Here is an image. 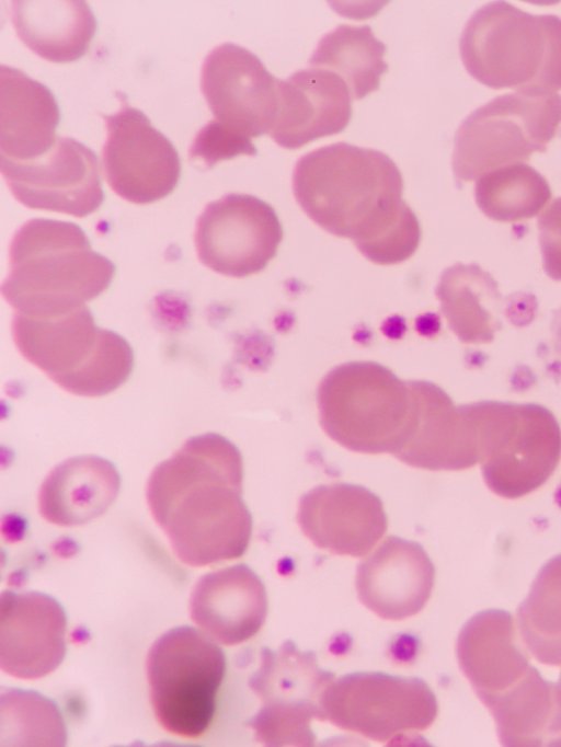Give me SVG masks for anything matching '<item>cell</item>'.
Segmentation results:
<instances>
[{"label":"cell","mask_w":561,"mask_h":747,"mask_svg":"<svg viewBox=\"0 0 561 747\" xmlns=\"http://www.w3.org/2000/svg\"><path fill=\"white\" fill-rule=\"evenodd\" d=\"M293 191L310 219L351 239L374 263H402L420 245L421 226L402 198L401 172L381 151L346 142L318 148L297 161Z\"/></svg>","instance_id":"6da1fadb"},{"label":"cell","mask_w":561,"mask_h":747,"mask_svg":"<svg viewBox=\"0 0 561 747\" xmlns=\"http://www.w3.org/2000/svg\"><path fill=\"white\" fill-rule=\"evenodd\" d=\"M242 487L241 452L226 437L207 433L187 439L152 470L146 497L176 558L201 567L247 552L252 516Z\"/></svg>","instance_id":"7a4b0ae2"},{"label":"cell","mask_w":561,"mask_h":747,"mask_svg":"<svg viewBox=\"0 0 561 747\" xmlns=\"http://www.w3.org/2000/svg\"><path fill=\"white\" fill-rule=\"evenodd\" d=\"M114 273L115 265L76 223L31 219L11 240L1 292L15 313L59 314L99 297Z\"/></svg>","instance_id":"3957f363"},{"label":"cell","mask_w":561,"mask_h":747,"mask_svg":"<svg viewBox=\"0 0 561 747\" xmlns=\"http://www.w3.org/2000/svg\"><path fill=\"white\" fill-rule=\"evenodd\" d=\"M467 71L491 89L561 90V18L503 2L480 8L459 42Z\"/></svg>","instance_id":"277c9868"},{"label":"cell","mask_w":561,"mask_h":747,"mask_svg":"<svg viewBox=\"0 0 561 747\" xmlns=\"http://www.w3.org/2000/svg\"><path fill=\"white\" fill-rule=\"evenodd\" d=\"M11 329L21 355L72 394H108L133 371L129 343L99 327L87 307L48 315L14 313Z\"/></svg>","instance_id":"5b68a950"},{"label":"cell","mask_w":561,"mask_h":747,"mask_svg":"<svg viewBox=\"0 0 561 747\" xmlns=\"http://www.w3.org/2000/svg\"><path fill=\"white\" fill-rule=\"evenodd\" d=\"M461 409L492 492L518 498L548 481L561 459V428L548 409L497 401Z\"/></svg>","instance_id":"8992f818"},{"label":"cell","mask_w":561,"mask_h":747,"mask_svg":"<svg viewBox=\"0 0 561 747\" xmlns=\"http://www.w3.org/2000/svg\"><path fill=\"white\" fill-rule=\"evenodd\" d=\"M320 423L343 447L360 453H394L411 415L409 381L373 361L334 367L318 389Z\"/></svg>","instance_id":"52a82bcc"},{"label":"cell","mask_w":561,"mask_h":747,"mask_svg":"<svg viewBox=\"0 0 561 747\" xmlns=\"http://www.w3.org/2000/svg\"><path fill=\"white\" fill-rule=\"evenodd\" d=\"M561 124L557 92L515 91L472 112L455 137L453 171L458 184L546 151Z\"/></svg>","instance_id":"ba28073f"},{"label":"cell","mask_w":561,"mask_h":747,"mask_svg":"<svg viewBox=\"0 0 561 747\" xmlns=\"http://www.w3.org/2000/svg\"><path fill=\"white\" fill-rule=\"evenodd\" d=\"M225 652L203 631L172 629L147 657L150 701L160 725L171 734L197 738L213 722L226 675Z\"/></svg>","instance_id":"9c48e42d"},{"label":"cell","mask_w":561,"mask_h":747,"mask_svg":"<svg viewBox=\"0 0 561 747\" xmlns=\"http://www.w3.org/2000/svg\"><path fill=\"white\" fill-rule=\"evenodd\" d=\"M322 710L324 721L344 731L392 744L427 729L438 704L420 678L354 673L329 685Z\"/></svg>","instance_id":"30bf717a"},{"label":"cell","mask_w":561,"mask_h":747,"mask_svg":"<svg viewBox=\"0 0 561 747\" xmlns=\"http://www.w3.org/2000/svg\"><path fill=\"white\" fill-rule=\"evenodd\" d=\"M261 654V665L249 681L263 700L249 722L256 740L265 746L314 745L310 723L324 721L322 699L335 675L321 669L312 652L299 651L291 641Z\"/></svg>","instance_id":"8fae6325"},{"label":"cell","mask_w":561,"mask_h":747,"mask_svg":"<svg viewBox=\"0 0 561 747\" xmlns=\"http://www.w3.org/2000/svg\"><path fill=\"white\" fill-rule=\"evenodd\" d=\"M121 110L106 115L102 149L110 187L134 204H151L171 194L181 176V160L172 142L140 111L117 93Z\"/></svg>","instance_id":"7c38bea8"},{"label":"cell","mask_w":561,"mask_h":747,"mask_svg":"<svg viewBox=\"0 0 561 747\" xmlns=\"http://www.w3.org/2000/svg\"><path fill=\"white\" fill-rule=\"evenodd\" d=\"M282 239L275 209L247 194H227L209 203L197 219L194 235L199 261L216 273L237 278L263 271Z\"/></svg>","instance_id":"4fadbf2b"},{"label":"cell","mask_w":561,"mask_h":747,"mask_svg":"<svg viewBox=\"0 0 561 747\" xmlns=\"http://www.w3.org/2000/svg\"><path fill=\"white\" fill-rule=\"evenodd\" d=\"M0 166L13 196L31 209L82 218L104 200L94 151L71 137L57 136L47 151L30 160L0 158Z\"/></svg>","instance_id":"5bb4252c"},{"label":"cell","mask_w":561,"mask_h":747,"mask_svg":"<svg viewBox=\"0 0 561 747\" xmlns=\"http://www.w3.org/2000/svg\"><path fill=\"white\" fill-rule=\"evenodd\" d=\"M279 79L244 47L226 43L205 58L201 89L214 119L249 138L270 134Z\"/></svg>","instance_id":"9a60e30c"},{"label":"cell","mask_w":561,"mask_h":747,"mask_svg":"<svg viewBox=\"0 0 561 747\" xmlns=\"http://www.w3.org/2000/svg\"><path fill=\"white\" fill-rule=\"evenodd\" d=\"M67 618L53 597L5 590L0 598V667L15 678L39 679L66 655Z\"/></svg>","instance_id":"2e32d148"},{"label":"cell","mask_w":561,"mask_h":747,"mask_svg":"<svg viewBox=\"0 0 561 747\" xmlns=\"http://www.w3.org/2000/svg\"><path fill=\"white\" fill-rule=\"evenodd\" d=\"M298 524L318 547L337 555H367L387 531L379 496L346 483L320 485L306 493L298 506Z\"/></svg>","instance_id":"e0dca14e"},{"label":"cell","mask_w":561,"mask_h":747,"mask_svg":"<svg viewBox=\"0 0 561 747\" xmlns=\"http://www.w3.org/2000/svg\"><path fill=\"white\" fill-rule=\"evenodd\" d=\"M410 382L412 410L403 440L393 453L402 462L432 471H459L478 463L461 405L438 386Z\"/></svg>","instance_id":"ac0fdd59"},{"label":"cell","mask_w":561,"mask_h":747,"mask_svg":"<svg viewBox=\"0 0 561 747\" xmlns=\"http://www.w3.org/2000/svg\"><path fill=\"white\" fill-rule=\"evenodd\" d=\"M352 95L337 74L317 68L299 70L279 81L272 139L296 150L319 138L342 133L352 118Z\"/></svg>","instance_id":"d6986e66"},{"label":"cell","mask_w":561,"mask_h":747,"mask_svg":"<svg viewBox=\"0 0 561 747\" xmlns=\"http://www.w3.org/2000/svg\"><path fill=\"white\" fill-rule=\"evenodd\" d=\"M434 579V565L422 545L389 537L359 564L356 590L380 618L403 620L423 609Z\"/></svg>","instance_id":"ffe728a7"},{"label":"cell","mask_w":561,"mask_h":747,"mask_svg":"<svg viewBox=\"0 0 561 747\" xmlns=\"http://www.w3.org/2000/svg\"><path fill=\"white\" fill-rule=\"evenodd\" d=\"M193 621L213 640L237 645L253 637L267 614L266 589L245 564L203 576L190 600Z\"/></svg>","instance_id":"44dd1931"},{"label":"cell","mask_w":561,"mask_h":747,"mask_svg":"<svg viewBox=\"0 0 561 747\" xmlns=\"http://www.w3.org/2000/svg\"><path fill=\"white\" fill-rule=\"evenodd\" d=\"M456 651L462 673L483 703L512 689L533 667L517 642L514 620L504 610L474 614L461 629Z\"/></svg>","instance_id":"7402d4cb"},{"label":"cell","mask_w":561,"mask_h":747,"mask_svg":"<svg viewBox=\"0 0 561 747\" xmlns=\"http://www.w3.org/2000/svg\"><path fill=\"white\" fill-rule=\"evenodd\" d=\"M121 490L116 467L99 456H77L56 466L44 480L38 509L50 524L72 527L102 516Z\"/></svg>","instance_id":"603a6c76"},{"label":"cell","mask_w":561,"mask_h":747,"mask_svg":"<svg viewBox=\"0 0 561 747\" xmlns=\"http://www.w3.org/2000/svg\"><path fill=\"white\" fill-rule=\"evenodd\" d=\"M0 158L23 161L47 151L60 120L51 91L11 66L0 67Z\"/></svg>","instance_id":"cb8c5ba5"},{"label":"cell","mask_w":561,"mask_h":747,"mask_svg":"<svg viewBox=\"0 0 561 747\" xmlns=\"http://www.w3.org/2000/svg\"><path fill=\"white\" fill-rule=\"evenodd\" d=\"M11 20L20 39L53 62H72L83 57L96 30L91 8L77 0L12 1Z\"/></svg>","instance_id":"d4e9b609"},{"label":"cell","mask_w":561,"mask_h":747,"mask_svg":"<svg viewBox=\"0 0 561 747\" xmlns=\"http://www.w3.org/2000/svg\"><path fill=\"white\" fill-rule=\"evenodd\" d=\"M505 746H542L561 740V706L556 685L531 667L523 680L483 703Z\"/></svg>","instance_id":"484cf974"},{"label":"cell","mask_w":561,"mask_h":747,"mask_svg":"<svg viewBox=\"0 0 561 747\" xmlns=\"http://www.w3.org/2000/svg\"><path fill=\"white\" fill-rule=\"evenodd\" d=\"M435 292L449 327L461 342L486 343L494 338L501 327L494 314L500 310L486 304L502 303V299L496 283L477 264H457L446 269Z\"/></svg>","instance_id":"4316f807"},{"label":"cell","mask_w":561,"mask_h":747,"mask_svg":"<svg viewBox=\"0 0 561 747\" xmlns=\"http://www.w3.org/2000/svg\"><path fill=\"white\" fill-rule=\"evenodd\" d=\"M386 50L370 26L340 25L320 39L309 65L337 74L352 99L362 100L379 89L380 78L388 70Z\"/></svg>","instance_id":"83f0119b"},{"label":"cell","mask_w":561,"mask_h":747,"mask_svg":"<svg viewBox=\"0 0 561 747\" xmlns=\"http://www.w3.org/2000/svg\"><path fill=\"white\" fill-rule=\"evenodd\" d=\"M520 637L541 663L561 665V555L547 562L517 611Z\"/></svg>","instance_id":"f1b7e54d"},{"label":"cell","mask_w":561,"mask_h":747,"mask_svg":"<svg viewBox=\"0 0 561 747\" xmlns=\"http://www.w3.org/2000/svg\"><path fill=\"white\" fill-rule=\"evenodd\" d=\"M476 202L489 218L519 221L538 215L551 197L546 179L527 163L492 171L477 180Z\"/></svg>","instance_id":"f546056e"},{"label":"cell","mask_w":561,"mask_h":747,"mask_svg":"<svg viewBox=\"0 0 561 747\" xmlns=\"http://www.w3.org/2000/svg\"><path fill=\"white\" fill-rule=\"evenodd\" d=\"M67 729L57 705L33 691H1V745L65 746Z\"/></svg>","instance_id":"4dcf8cb0"},{"label":"cell","mask_w":561,"mask_h":747,"mask_svg":"<svg viewBox=\"0 0 561 747\" xmlns=\"http://www.w3.org/2000/svg\"><path fill=\"white\" fill-rule=\"evenodd\" d=\"M251 138L211 119L196 134L188 151L190 160H199L213 168L238 156H256Z\"/></svg>","instance_id":"1f68e13d"},{"label":"cell","mask_w":561,"mask_h":747,"mask_svg":"<svg viewBox=\"0 0 561 747\" xmlns=\"http://www.w3.org/2000/svg\"><path fill=\"white\" fill-rule=\"evenodd\" d=\"M538 229L543 268L551 278L561 280V197L540 214Z\"/></svg>","instance_id":"d6a6232c"},{"label":"cell","mask_w":561,"mask_h":747,"mask_svg":"<svg viewBox=\"0 0 561 747\" xmlns=\"http://www.w3.org/2000/svg\"><path fill=\"white\" fill-rule=\"evenodd\" d=\"M551 330L557 353L561 356V308L553 312Z\"/></svg>","instance_id":"836d02e7"},{"label":"cell","mask_w":561,"mask_h":747,"mask_svg":"<svg viewBox=\"0 0 561 747\" xmlns=\"http://www.w3.org/2000/svg\"><path fill=\"white\" fill-rule=\"evenodd\" d=\"M556 690H557L558 701H559V704L561 706V676L559 678L558 683H556Z\"/></svg>","instance_id":"e575fe53"}]
</instances>
